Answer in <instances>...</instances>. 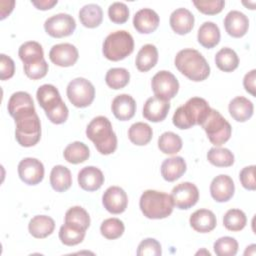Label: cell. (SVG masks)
I'll return each instance as SVG.
<instances>
[{
  "label": "cell",
  "instance_id": "cell-1",
  "mask_svg": "<svg viewBox=\"0 0 256 256\" xmlns=\"http://www.w3.org/2000/svg\"><path fill=\"white\" fill-rule=\"evenodd\" d=\"M15 120V138L23 147L36 145L41 138V123L35 107H27L17 111Z\"/></svg>",
  "mask_w": 256,
  "mask_h": 256
},
{
  "label": "cell",
  "instance_id": "cell-2",
  "mask_svg": "<svg viewBox=\"0 0 256 256\" xmlns=\"http://www.w3.org/2000/svg\"><path fill=\"white\" fill-rule=\"evenodd\" d=\"M176 68L188 79L199 82L210 74V66L204 56L197 50L186 48L180 50L174 59Z\"/></svg>",
  "mask_w": 256,
  "mask_h": 256
},
{
  "label": "cell",
  "instance_id": "cell-3",
  "mask_svg": "<svg viewBox=\"0 0 256 256\" xmlns=\"http://www.w3.org/2000/svg\"><path fill=\"white\" fill-rule=\"evenodd\" d=\"M210 111L211 108L205 99L192 97L176 109L172 122L179 129H189L194 125H202Z\"/></svg>",
  "mask_w": 256,
  "mask_h": 256
},
{
  "label": "cell",
  "instance_id": "cell-4",
  "mask_svg": "<svg viewBox=\"0 0 256 256\" xmlns=\"http://www.w3.org/2000/svg\"><path fill=\"white\" fill-rule=\"evenodd\" d=\"M86 136L102 155L112 154L117 148V136L110 120L105 116L93 118L86 128Z\"/></svg>",
  "mask_w": 256,
  "mask_h": 256
},
{
  "label": "cell",
  "instance_id": "cell-5",
  "mask_svg": "<svg viewBox=\"0 0 256 256\" xmlns=\"http://www.w3.org/2000/svg\"><path fill=\"white\" fill-rule=\"evenodd\" d=\"M139 207L145 217L163 219L172 213L174 204L171 195L161 191L146 190L140 197Z\"/></svg>",
  "mask_w": 256,
  "mask_h": 256
},
{
  "label": "cell",
  "instance_id": "cell-6",
  "mask_svg": "<svg viewBox=\"0 0 256 256\" xmlns=\"http://www.w3.org/2000/svg\"><path fill=\"white\" fill-rule=\"evenodd\" d=\"M134 50L132 35L125 30L110 33L103 42V55L111 61H120L129 56Z\"/></svg>",
  "mask_w": 256,
  "mask_h": 256
},
{
  "label": "cell",
  "instance_id": "cell-7",
  "mask_svg": "<svg viewBox=\"0 0 256 256\" xmlns=\"http://www.w3.org/2000/svg\"><path fill=\"white\" fill-rule=\"evenodd\" d=\"M201 126L206 132L209 141L215 146L226 143L231 137L232 127L230 123L215 109L211 108L208 117Z\"/></svg>",
  "mask_w": 256,
  "mask_h": 256
},
{
  "label": "cell",
  "instance_id": "cell-8",
  "mask_svg": "<svg viewBox=\"0 0 256 256\" xmlns=\"http://www.w3.org/2000/svg\"><path fill=\"white\" fill-rule=\"evenodd\" d=\"M66 93L69 101L75 107L84 108L93 102L95 88L89 80L83 77H77L68 83Z\"/></svg>",
  "mask_w": 256,
  "mask_h": 256
},
{
  "label": "cell",
  "instance_id": "cell-9",
  "mask_svg": "<svg viewBox=\"0 0 256 256\" xmlns=\"http://www.w3.org/2000/svg\"><path fill=\"white\" fill-rule=\"evenodd\" d=\"M151 87L156 97L169 101L178 93L179 82L174 74L166 70H161L153 76Z\"/></svg>",
  "mask_w": 256,
  "mask_h": 256
},
{
  "label": "cell",
  "instance_id": "cell-10",
  "mask_svg": "<svg viewBox=\"0 0 256 256\" xmlns=\"http://www.w3.org/2000/svg\"><path fill=\"white\" fill-rule=\"evenodd\" d=\"M44 29L54 38H62L73 34L76 29L75 19L67 13H58L46 19Z\"/></svg>",
  "mask_w": 256,
  "mask_h": 256
},
{
  "label": "cell",
  "instance_id": "cell-11",
  "mask_svg": "<svg viewBox=\"0 0 256 256\" xmlns=\"http://www.w3.org/2000/svg\"><path fill=\"white\" fill-rule=\"evenodd\" d=\"M170 195L174 206L181 210H187L193 207L199 199L198 188L191 182H182L176 185Z\"/></svg>",
  "mask_w": 256,
  "mask_h": 256
},
{
  "label": "cell",
  "instance_id": "cell-12",
  "mask_svg": "<svg viewBox=\"0 0 256 256\" xmlns=\"http://www.w3.org/2000/svg\"><path fill=\"white\" fill-rule=\"evenodd\" d=\"M18 175L24 183L28 185H37L43 180L44 166L40 160L26 157L18 164Z\"/></svg>",
  "mask_w": 256,
  "mask_h": 256
},
{
  "label": "cell",
  "instance_id": "cell-13",
  "mask_svg": "<svg viewBox=\"0 0 256 256\" xmlns=\"http://www.w3.org/2000/svg\"><path fill=\"white\" fill-rule=\"evenodd\" d=\"M79 57L77 48L70 43L53 45L49 51V58L52 63L60 67L73 66Z\"/></svg>",
  "mask_w": 256,
  "mask_h": 256
},
{
  "label": "cell",
  "instance_id": "cell-14",
  "mask_svg": "<svg viewBox=\"0 0 256 256\" xmlns=\"http://www.w3.org/2000/svg\"><path fill=\"white\" fill-rule=\"evenodd\" d=\"M104 208L112 214H120L127 208L128 197L126 192L119 186H110L102 196Z\"/></svg>",
  "mask_w": 256,
  "mask_h": 256
},
{
  "label": "cell",
  "instance_id": "cell-15",
  "mask_svg": "<svg viewBox=\"0 0 256 256\" xmlns=\"http://www.w3.org/2000/svg\"><path fill=\"white\" fill-rule=\"evenodd\" d=\"M235 191V185L232 178L225 174H220L213 178L210 184V194L217 202H227Z\"/></svg>",
  "mask_w": 256,
  "mask_h": 256
},
{
  "label": "cell",
  "instance_id": "cell-16",
  "mask_svg": "<svg viewBox=\"0 0 256 256\" xmlns=\"http://www.w3.org/2000/svg\"><path fill=\"white\" fill-rule=\"evenodd\" d=\"M160 18L158 14L150 8H142L138 10L133 17L134 28L142 34L154 32L159 25Z\"/></svg>",
  "mask_w": 256,
  "mask_h": 256
},
{
  "label": "cell",
  "instance_id": "cell-17",
  "mask_svg": "<svg viewBox=\"0 0 256 256\" xmlns=\"http://www.w3.org/2000/svg\"><path fill=\"white\" fill-rule=\"evenodd\" d=\"M224 27L226 32L235 38H240L244 36L249 28V20L248 17L238 11L232 10L227 13L224 19Z\"/></svg>",
  "mask_w": 256,
  "mask_h": 256
},
{
  "label": "cell",
  "instance_id": "cell-18",
  "mask_svg": "<svg viewBox=\"0 0 256 256\" xmlns=\"http://www.w3.org/2000/svg\"><path fill=\"white\" fill-rule=\"evenodd\" d=\"M169 110V101L153 96L146 100L143 106V116L151 122H161L166 118Z\"/></svg>",
  "mask_w": 256,
  "mask_h": 256
},
{
  "label": "cell",
  "instance_id": "cell-19",
  "mask_svg": "<svg viewBox=\"0 0 256 256\" xmlns=\"http://www.w3.org/2000/svg\"><path fill=\"white\" fill-rule=\"evenodd\" d=\"M36 98L45 113H49L56 109L63 102L58 89L51 84L41 85L37 89Z\"/></svg>",
  "mask_w": 256,
  "mask_h": 256
},
{
  "label": "cell",
  "instance_id": "cell-20",
  "mask_svg": "<svg viewBox=\"0 0 256 256\" xmlns=\"http://www.w3.org/2000/svg\"><path fill=\"white\" fill-rule=\"evenodd\" d=\"M111 109L118 120L127 121L135 115L136 102L134 98L128 94H119L113 99Z\"/></svg>",
  "mask_w": 256,
  "mask_h": 256
},
{
  "label": "cell",
  "instance_id": "cell-21",
  "mask_svg": "<svg viewBox=\"0 0 256 256\" xmlns=\"http://www.w3.org/2000/svg\"><path fill=\"white\" fill-rule=\"evenodd\" d=\"M104 183L102 171L95 166H86L78 173V184L85 191H96Z\"/></svg>",
  "mask_w": 256,
  "mask_h": 256
},
{
  "label": "cell",
  "instance_id": "cell-22",
  "mask_svg": "<svg viewBox=\"0 0 256 256\" xmlns=\"http://www.w3.org/2000/svg\"><path fill=\"white\" fill-rule=\"evenodd\" d=\"M194 15L186 8H177L171 13L169 19L172 30L179 35L189 33L194 27Z\"/></svg>",
  "mask_w": 256,
  "mask_h": 256
},
{
  "label": "cell",
  "instance_id": "cell-23",
  "mask_svg": "<svg viewBox=\"0 0 256 256\" xmlns=\"http://www.w3.org/2000/svg\"><path fill=\"white\" fill-rule=\"evenodd\" d=\"M190 226L197 232L208 233L211 232L217 224L215 214L208 209H198L191 214Z\"/></svg>",
  "mask_w": 256,
  "mask_h": 256
},
{
  "label": "cell",
  "instance_id": "cell-24",
  "mask_svg": "<svg viewBox=\"0 0 256 256\" xmlns=\"http://www.w3.org/2000/svg\"><path fill=\"white\" fill-rule=\"evenodd\" d=\"M228 110L234 120L237 122H245L252 117L254 106L249 99L243 96H237L230 101Z\"/></svg>",
  "mask_w": 256,
  "mask_h": 256
},
{
  "label": "cell",
  "instance_id": "cell-25",
  "mask_svg": "<svg viewBox=\"0 0 256 256\" xmlns=\"http://www.w3.org/2000/svg\"><path fill=\"white\" fill-rule=\"evenodd\" d=\"M186 162L181 156H174L165 159L161 164V175L164 180L173 182L179 179L186 172Z\"/></svg>",
  "mask_w": 256,
  "mask_h": 256
},
{
  "label": "cell",
  "instance_id": "cell-26",
  "mask_svg": "<svg viewBox=\"0 0 256 256\" xmlns=\"http://www.w3.org/2000/svg\"><path fill=\"white\" fill-rule=\"evenodd\" d=\"M54 220L46 215H36L30 220L28 224V230L30 234L38 239L46 238L47 236L51 235L54 231Z\"/></svg>",
  "mask_w": 256,
  "mask_h": 256
},
{
  "label": "cell",
  "instance_id": "cell-27",
  "mask_svg": "<svg viewBox=\"0 0 256 256\" xmlns=\"http://www.w3.org/2000/svg\"><path fill=\"white\" fill-rule=\"evenodd\" d=\"M220 29L211 21L204 22L198 29L197 40L205 48H213L220 41Z\"/></svg>",
  "mask_w": 256,
  "mask_h": 256
},
{
  "label": "cell",
  "instance_id": "cell-28",
  "mask_svg": "<svg viewBox=\"0 0 256 256\" xmlns=\"http://www.w3.org/2000/svg\"><path fill=\"white\" fill-rule=\"evenodd\" d=\"M158 61V50L153 44H145L138 51L135 65L141 72H147L152 69Z\"/></svg>",
  "mask_w": 256,
  "mask_h": 256
},
{
  "label": "cell",
  "instance_id": "cell-29",
  "mask_svg": "<svg viewBox=\"0 0 256 256\" xmlns=\"http://www.w3.org/2000/svg\"><path fill=\"white\" fill-rule=\"evenodd\" d=\"M86 234V229L72 224L65 222L59 230V239L60 241L67 246H74L81 243Z\"/></svg>",
  "mask_w": 256,
  "mask_h": 256
},
{
  "label": "cell",
  "instance_id": "cell-30",
  "mask_svg": "<svg viewBox=\"0 0 256 256\" xmlns=\"http://www.w3.org/2000/svg\"><path fill=\"white\" fill-rule=\"evenodd\" d=\"M50 184L57 192H64L72 185V175L70 170L63 165H56L50 173Z\"/></svg>",
  "mask_w": 256,
  "mask_h": 256
},
{
  "label": "cell",
  "instance_id": "cell-31",
  "mask_svg": "<svg viewBox=\"0 0 256 256\" xmlns=\"http://www.w3.org/2000/svg\"><path fill=\"white\" fill-rule=\"evenodd\" d=\"M79 19L87 28L98 27L103 20L102 8L95 3L86 4L79 10Z\"/></svg>",
  "mask_w": 256,
  "mask_h": 256
},
{
  "label": "cell",
  "instance_id": "cell-32",
  "mask_svg": "<svg viewBox=\"0 0 256 256\" xmlns=\"http://www.w3.org/2000/svg\"><path fill=\"white\" fill-rule=\"evenodd\" d=\"M18 55L23 65L38 62L44 59L43 48L40 43L36 41H27L21 44L18 50Z\"/></svg>",
  "mask_w": 256,
  "mask_h": 256
},
{
  "label": "cell",
  "instance_id": "cell-33",
  "mask_svg": "<svg viewBox=\"0 0 256 256\" xmlns=\"http://www.w3.org/2000/svg\"><path fill=\"white\" fill-rule=\"evenodd\" d=\"M63 156L67 162L71 164H79L85 162L89 158L90 151L86 144L80 141H75L66 146Z\"/></svg>",
  "mask_w": 256,
  "mask_h": 256
},
{
  "label": "cell",
  "instance_id": "cell-34",
  "mask_svg": "<svg viewBox=\"0 0 256 256\" xmlns=\"http://www.w3.org/2000/svg\"><path fill=\"white\" fill-rule=\"evenodd\" d=\"M153 136V130L147 123L136 122L132 124L128 130L129 140L138 146L148 144Z\"/></svg>",
  "mask_w": 256,
  "mask_h": 256
},
{
  "label": "cell",
  "instance_id": "cell-35",
  "mask_svg": "<svg viewBox=\"0 0 256 256\" xmlns=\"http://www.w3.org/2000/svg\"><path fill=\"white\" fill-rule=\"evenodd\" d=\"M215 63L221 71L232 72L238 67L239 58L233 49L224 47L216 53Z\"/></svg>",
  "mask_w": 256,
  "mask_h": 256
},
{
  "label": "cell",
  "instance_id": "cell-36",
  "mask_svg": "<svg viewBox=\"0 0 256 256\" xmlns=\"http://www.w3.org/2000/svg\"><path fill=\"white\" fill-rule=\"evenodd\" d=\"M158 148L164 154H176L182 149V139L174 132H164L158 138Z\"/></svg>",
  "mask_w": 256,
  "mask_h": 256
},
{
  "label": "cell",
  "instance_id": "cell-37",
  "mask_svg": "<svg viewBox=\"0 0 256 256\" xmlns=\"http://www.w3.org/2000/svg\"><path fill=\"white\" fill-rule=\"evenodd\" d=\"M208 161L216 167H229L234 163L233 153L222 147H212L207 153Z\"/></svg>",
  "mask_w": 256,
  "mask_h": 256
},
{
  "label": "cell",
  "instance_id": "cell-38",
  "mask_svg": "<svg viewBox=\"0 0 256 256\" xmlns=\"http://www.w3.org/2000/svg\"><path fill=\"white\" fill-rule=\"evenodd\" d=\"M130 80V73L125 68H110L105 75L106 84L115 90L124 88Z\"/></svg>",
  "mask_w": 256,
  "mask_h": 256
},
{
  "label": "cell",
  "instance_id": "cell-39",
  "mask_svg": "<svg viewBox=\"0 0 256 256\" xmlns=\"http://www.w3.org/2000/svg\"><path fill=\"white\" fill-rule=\"evenodd\" d=\"M246 215L240 209H229L223 217V225L229 231H240L246 226Z\"/></svg>",
  "mask_w": 256,
  "mask_h": 256
},
{
  "label": "cell",
  "instance_id": "cell-40",
  "mask_svg": "<svg viewBox=\"0 0 256 256\" xmlns=\"http://www.w3.org/2000/svg\"><path fill=\"white\" fill-rule=\"evenodd\" d=\"M33 106H34V102L29 93L25 91H17L10 96L7 109L10 116L13 117L17 111L27 107H33Z\"/></svg>",
  "mask_w": 256,
  "mask_h": 256
},
{
  "label": "cell",
  "instance_id": "cell-41",
  "mask_svg": "<svg viewBox=\"0 0 256 256\" xmlns=\"http://www.w3.org/2000/svg\"><path fill=\"white\" fill-rule=\"evenodd\" d=\"M125 226L124 223L118 219V218H108L105 219L101 226H100V232L101 234L109 240H114L122 236L124 233Z\"/></svg>",
  "mask_w": 256,
  "mask_h": 256
},
{
  "label": "cell",
  "instance_id": "cell-42",
  "mask_svg": "<svg viewBox=\"0 0 256 256\" xmlns=\"http://www.w3.org/2000/svg\"><path fill=\"white\" fill-rule=\"evenodd\" d=\"M213 249L218 256H234L238 251V242L230 236L220 237L214 242Z\"/></svg>",
  "mask_w": 256,
  "mask_h": 256
},
{
  "label": "cell",
  "instance_id": "cell-43",
  "mask_svg": "<svg viewBox=\"0 0 256 256\" xmlns=\"http://www.w3.org/2000/svg\"><path fill=\"white\" fill-rule=\"evenodd\" d=\"M65 222L81 226L87 230V228L90 226V216L88 212L81 206H74L66 211Z\"/></svg>",
  "mask_w": 256,
  "mask_h": 256
},
{
  "label": "cell",
  "instance_id": "cell-44",
  "mask_svg": "<svg viewBox=\"0 0 256 256\" xmlns=\"http://www.w3.org/2000/svg\"><path fill=\"white\" fill-rule=\"evenodd\" d=\"M109 19L116 24H123L129 18L128 6L123 2H113L108 8Z\"/></svg>",
  "mask_w": 256,
  "mask_h": 256
},
{
  "label": "cell",
  "instance_id": "cell-45",
  "mask_svg": "<svg viewBox=\"0 0 256 256\" xmlns=\"http://www.w3.org/2000/svg\"><path fill=\"white\" fill-rule=\"evenodd\" d=\"M161 254V244L154 238H146L142 240L137 248L138 256H160Z\"/></svg>",
  "mask_w": 256,
  "mask_h": 256
},
{
  "label": "cell",
  "instance_id": "cell-46",
  "mask_svg": "<svg viewBox=\"0 0 256 256\" xmlns=\"http://www.w3.org/2000/svg\"><path fill=\"white\" fill-rule=\"evenodd\" d=\"M194 6L202 13L207 15H214L220 13L224 6L225 1L223 0H195L193 1Z\"/></svg>",
  "mask_w": 256,
  "mask_h": 256
},
{
  "label": "cell",
  "instance_id": "cell-47",
  "mask_svg": "<svg viewBox=\"0 0 256 256\" xmlns=\"http://www.w3.org/2000/svg\"><path fill=\"white\" fill-rule=\"evenodd\" d=\"M23 69L28 78L32 80H37L46 76L49 67L45 59H42L38 62L23 65Z\"/></svg>",
  "mask_w": 256,
  "mask_h": 256
},
{
  "label": "cell",
  "instance_id": "cell-48",
  "mask_svg": "<svg viewBox=\"0 0 256 256\" xmlns=\"http://www.w3.org/2000/svg\"><path fill=\"white\" fill-rule=\"evenodd\" d=\"M255 165H250L244 167L239 174V179L242 186L247 190H255L256 182H255Z\"/></svg>",
  "mask_w": 256,
  "mask_h": 256
},
{
  "label": "cell",
  "instance_id": "cell-49",
  "mask_svg": "<svg viewBox=\"0 0 256 256\" xmlns=\"http://www.w3.org/2000/svg\"><path fill=\"white\" fill-rule=\"evenodd\" d=\"M15 72V63L11 57L1 54L0 55V79L7 80L13 77Z\"/></svg>",
  "mask_w": 256,
  "mask_h": 256
},
{
  "label": "cell",
  "instance_id": "cell-50",
  "mask_svg": "<svg viewBox=\"0 0 256 256\" xmlns=\"http://www.w3.org/2000/svg\"><path fill=\"white\" fill-rule=\"evenodd\" d=\"M45 114H46V116L48 117V119L52 123H54V124H62V123H64L67 120L69 111H68V108H67L66 104L63 101L56 109L52 110L49 113H45Z\"/></svg>",
  "mask_w": 256,
  "mask_h": 256
},
{
  "label": "cell",
  "instance_id": "cell-51",
  "mask_svg": "<svg viewBox=\"0 0 256 256\" xmlns=\"http://www.w3.org/2000/svg\"><path fill=\"white\" fill-rule=\"evenodd\" d=\"M255 79H256V70L255 69H253L250 72H248L247 74H245L244 79H243V86H244L245 90L248 93H250L252 96L256 95Z\"/></svg>",
  "mask_w": 256,
  "mask_h": 256
},
{
  "label": "cell",
  "instance_id": "cell-52",
  "mask_svg": "<svg viewBox=\"0 0 256 256\" xmlns=\"http://www.w3.org/2000/svg\"><path fill=\"white\" fill-rule=\"evenodd\" d=\"M31 3L39 10H48L55 6L58 1L57 0H38V1H31Z\"/></svg>",
  "mask_w": 256,
  "mask_h": 256
},
{
  "label": "cell",
  "instance_id": "cell-53",
  "mask_svg": "<svg viewBox=\"0 0 256 256\" xmlns=\"http://www.w3.org/2000/svg\"><path fill=\"white\" fill-rule=\"evenodd\" d=\"M255 244H251L250 246H248L247 248H249V251L248 250H245L244 252V255H255Z\"/></svg>",
  "mask_w": 256,
  "mask_h": 256
}]
</instances>
